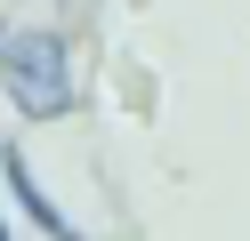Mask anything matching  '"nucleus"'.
<instances>
[{
	"instance_id": "1",
	"label": "nucleus",
	"mask_w": 250,
	"mask_h": 241,
	"mask_svg": "<svg viewBox=\"0 0 250 241\" xmlns=\"http://www.w3.org/2000/svg\"><path fill=\"white\" fill-rule=\"evenodd\" d=\"M0 89L24 121H65L73 112V48L57 24H17L0 40Z\"/></svg>"
},
{
	"instance_id": "2",
	"label": "nucleus",
	"mask_w": 250,
	"mask_h": 241,
	"mask_svg": "<svg viewBox=\"0 0 250 241\" xmlns=\"http://www.w3.org/2000/svg\"><path fill=\"white\" fill-rule=\"evenodd\" d=\"M0 177H8V193H17V209H24V217H33V225H41L49 241H81V225H73L65 209L49 201V185L33 177V161H24L17 145H0Z\"/></svg>"
},
{
	"instance_id": "3",
	"label": "nucleus",
	"mask_w": 250,
	"mask_h": 241,
	"mask_svg": "<svg viewBox=\"0 0 250 241\" xmlns=\"http://www.w3.org/2000/svg\"><path fill=\"white\" fill-rule=\"evenodd\" d=\"M0 40H8V16H0Z\"/></svg>"
},
{
	"instance_id": "4",
	"label": "nucleus",
	"mask_w": 250,
	"mask_h": 241,
	"mask_svg": "<svg viewBox=\"0 0 250 241\" xmlns=\"http://www.w3.org/2000/svg\"><path fill=\"white\" fill-rule=\"evenodd\" d=\"M0 241H8V217H0Z\"/></svg>"
}]
</instances>
